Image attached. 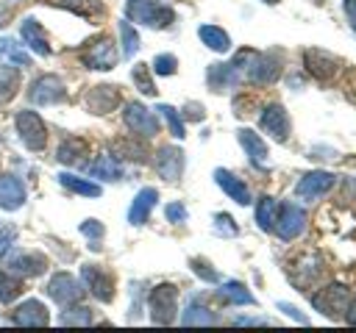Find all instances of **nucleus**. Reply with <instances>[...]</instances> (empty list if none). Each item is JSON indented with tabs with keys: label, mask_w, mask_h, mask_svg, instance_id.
I'll return each mask as SVG.
<instances>
[{
	"label": "nucleus",
	"mask_w": 356,
	"mask_h": 333,
	"mask_svg": "<svg viewBox=\"0 0 356 333\" xmlns=\"http://www.w3.org/2000/svg\"><path fill=\"white\" fill-rule=\"evenodd\" d=\"M125 14H128L134 22L150 25V28H167V25L175 19L172 8H167V6H161V3H156V0H128V3H125Z\"/></svg>",
	"instance_id": "nucleus-1"
},
{
	"label": "nucleus",
	"mask_w": 356,
	"mask_h": 333,
	"mask_svg": "<svg viewBox=\"0 0 356 333\" xmlns=\"http://www.w3.org/2000/svg\"><path fill=\"white\" fill-rule=\"evenodd\" d=\"M147 302H150V319H153L156 325H170V322H175L178 289H175L172 283H159V286L150 291Z\"/></svg>",
	"instance_id": "nucleus-2"
},
{
	"label": "nucleus",
	"mask_w": 356,
	"mask_h": 333,
	"mask_svg": "<svg viewBox=\"0 0 356 333\" xmlns=\"http://www.w3.org/2000/svg\"><path fill=\"white\" fill-rule=\"evenodd\" d=\"M14 122H17L19 139H22V144H25L28 150H33V153L44 150V144H47V128H44V122H42V117H39L36 111L25 108V111L17 114Z\"/></svg>",
	"instance_id": "nucleus-3"
},
{
	"label": "nucleus",
	"mask_w": 356,
	"mask_h": 333,
	"mask_svg": "<svg viewBox=\"0 0 356 333\" xmlns=\"http://www.w3.org/2000/svg\"><path fill=\"white\" fill-rule=\"evenodd\" d=\"M3 266L8 272H17L22 278H36L47 269V258L39 253H28V250H6L3 253Z\"/></svg>",
	"instance_id": "nucleus-4"
},
{
	"label": "nucleus",
	"mask_w": 356,
	"mask_h": 333,
	"mask_svg": "<svg viewBox=\"0 0 356 333\" xmlns=\"http://www.w3.org/2000/svg\"><path fill=\"white\" fill-rule=\"evenodd\" d=\"M44 291H47L50 300L58 302V305H75V302H81V297H83L81 283H78L70 272H56V275H50Z\"/></svg>",
	"instance_id": "nucleus-5"
},
{
	"label": "nucleus",
	"mask_w": 356,
	"mask_h": 333,
	"mask_svg": "<svg viewBox=\"0 0 356 333\" xmlns=\"http://www.w3.org/2000/svg\"><path fill=\"white\" fill-rule=\"evenodd\" d=\"M64 97H67V89H64L61 78H56V75H39L28 89V100L33 105H56Z\"/></svg>",
	"instance_id": "nucleus-6"
},
{
	"label": "nucleus",
	"mask_w": 356,
	"mask_h": 333,
	"mask_svg": "<svg viewBox=\"0 0 356 333\" xmlns=\"http://www.w3.org/2000/svg\"><path fill=\"white\" fill-rule=\"evenodd\" d=\"M312 302H314V308H317L320 314H325V316H339V314H345L348 305H350V291H348L345 286L334 283V286L320 289V291L312 297Z\"/></svg>",
	"instance_id": "nucleus-7"
},
{
	"label": "nucleus",
	"mask_w": 356,
	"mask_h": 333,
	"mask_svg": "<svg viewBox=\"0 0 356 333\" xmlns=\"http://www.w3.org/2000/svg\"><path fill=\"white\" fill-rule=\"evenodd\" d=\"M281 75V64L273 53H253L248 64V80L256 86H270Z\"/></svg>",
	"instance_id": "nucleus-8"
},
{
	"label": "nucleus",
	"mask_w": 356,
	"mask_h": 333,
	"mask_svg": "<svg viewBox=\"0 0 356 333\" xmlns=\"http://www.w3.org/2000/svg\"><path fill=\"white\" fill-rule=\"evenodd\" d=\"M303 228H306V214H303V208L295 205V203H284L281 211H278V216H275V222H273V230H275L284 241H289V239L300 236Z\"/></svg>",
	"instance_id": "nucleus-9"
},
{
	"label": "nucleus",
	"mask_w": 356,
	"mask_h": 333,
	"mask_svg": "<svg viewBox=\"0 0 356 333\" xmlns=\"http://www.w3.org/2000/svg\"><path fill=\"white\" fill-rule=\"evenodd\" d=\"M120 53L114 47V42L108 36L97 39V42H89V47L81 53V61L89 67V69H111L117 64Z\"/></svg>",
	"instance_id": "nucleus-10"
},
{
	"label": "nucleus",
	"mask_w": 356,
	"mask_h": 333,
	"mask_svg": "<svg viewBox=\"0 0 356 333\" xmlns=\"http://www.w3.org/2000/svg\"><path fill=\"white\" fill-rule=\"evenodd\" d=\"M122 119H125V125H128L136 136L150 139V136H156V133H159V119H156V117H153L142 103H128V105H125Z\"/></svg>",
	"instance_id": "nucleus-11"
},
{
	"label": "nucleus",
	"mask_w": 356,
	"mask_h": 333,
	"mask_svg": "<svg viewBox=\"0 0 356 333\" xmlns=\"http://www.w3.org/2000/svg\"><path fill=\"white\" fill-rule=\"evenodd\" d=\"M259 125H261V130L270 133L275 142H286V139H289V117H286V111H284L281 103L264 105Z\"/></svg>",
	"instance_id": "nucleus-12"
},
{
	"label": "nucleus",
	"mask_w": 356,
	"mask_h": 333,
	"mask_svg": "<svg viewBox=\"0 0 356 333\" xmlns=\"http://www.w3.org/2000/svg\"><path fill=\"white\" fill-rule=\"evenodd\" d=\"M120 105V89L111 86V83H100V86H92L86 92V108L92 114H108Z\"/></svg>",
	"instance_id": "nucleus-13"
},
{
	"label": "nucleus",
	"mask_w": 356,
	"mask_h": 333,
	"mask_svg": "<svg viewBox=\"0 0 356 333\" xmlns=\"http://www.w3.org/2000/svg\"><path fill=\"white\" fill-rule=\"evenodd\" d=\"M81 275H83V283L89 286V291L100 300V302H111V297H114V280H111V275H106L100 266H95V264H86L83 269H81Z\"/></svg>",
	"instance_id": "nucleus-14"
},
{
	"label": "nucleus",
	"mask_w": 356,
	"mask_h": 333,
	"mask_svg": "<svg viewBox=\"0 0 356 333\" xmlns=\"http://www.w3.org/2000/svg\"><path fill=\"white\" fill-rule=\"evenodd\" d=\"M47 319L50 316L39 300H25L11 311V322L19 327H42V325H47Z\"/></svg>",
	"instance_id": "nucleus-15"
},
{
	"label": "nucleus",
	"mask_w": 356,
	"mask_h": 333,
	"mask_svg": "<svg viewBox=\"0 0 356 333\" xmlns=\"http://www.w3.org/2000/svg\"><path fill=\"white\" fill-rule=\"evenodd\" d=\"M334 186V175L331 172H309L300 178V183L295 186V194L300 200H317L320 194H325Z\"/></svg>",
	"instance_id": "nucleus-16"
},
{
	"label": "nucleus",
	"mask_w": 356,
	"mask_h": 333,
	"mask_svg": "<svg viewBox=\"0 0 356 333\" xmlns=\"http://www.w3.org/2000/svg\"><path fill=\"white\" fill-rule=\"evenodd\" d=\"M303 61H306V69H309L314 78H320V80L334 78L337 69H339V61H337L331 53H325V50H306V53H303Z\"/></svg>",
	"instance_id": "nucleus-17"
},
{
	"label": "nucleus",
	"mask_w": 356,
	"mask_h": 333,
	"mask_svg": "<svg viewBox=\"0 0 356 333\" xmlns=\"http://www.w3.org/2000/svg\"><path fill=\"white\" fill-rule=\"evenodd\" d=\"M25 203V186L14 175H0V208L3 211H17Z\"/></svg>",
	"instance_id": "nucleus-18"
},
{
	"label": "nucleus",
	"mask_w": 356,
	"mask_h": 333,
	"mask_svg": "<svg viewBox=\"0 0 356 333\" xmlns=\"http://www.w3.org/2000/svg\"><path fill=\"white\" fill-rule=\"evenodd\" d=\"M19 33L25 39V44L36 56H50V42H47V36H44V31H42V25H39L36 17H25L22 25H19Z\"/></svg>",
	"instance_id": "nucleus-19"
},
{
	"label": "nucleus",
	"mask_w": 356,
	"mask_h": 333,
	"mask_svg": "<svg viewBox=\"0 0 356 333\" xmlns=\"http://www.w3.org/2000/svg\"><path fill=\"white\" fill-rule=\"evenodd\" d=\"M214 178H217V186H220L234 203H239V205H248V203H250V189H248V183H245L242 178L231 175L228 169H217Z\"/></svg>",
	"instance_id": "nucleus-20"
},
{
	"label": "nucleus",
	"mask_w": 356,
	"mask_h": 333,
	"mask_svg": "<svg viewBox=\"0 0 356 333\" xmlns=\"http://www.w3.org/2000/svg\"><path fill=\"white\" fill-rule=\"evenodd\" d=\"M156 169H159L161 178L178 180L181 172H184V153L178 147H161L159 150V158H156Z\"/></svg>",
	"instance_id": "nucleus-21"
},
{
	"label": "nucleus",
	"mask_w": 356,
	"mask_h": 333,
	"mask_svg": "<svg viewBox=\"0 0 356 333\" xmlns=\"http://www.w3.org/2000/svg\"><path fill=\"white\" fill-rule=\"evenodd\" d=\"M156 200H159V191L156 189H142L136 197H134V203H131V211H128V219L134 222V225H145L147 222V216H150V211H153V205H156Z\"/></svg>",
	"instance_id": "nucleus-22"
},
{
	"label": "nucleus",
	"mask_w": 356,
	"mask_h": 333,
	"mask_svg": "<svg viewBox=\"0 0 356 333\" xmlns=\"http://www.w3.org/2000/svg\"><path fill=\"white\" fill-rule=\"evenodd\" d=\"M236 136H239V144L245 147L248 158H250L256 166H264V161H267V144L261 142V136H259V133H253L250 128L236 130Z\"/></svg>",
	"instance_id": "nucleus-23"
},
{
	"label": "nucleus",
	"mask_w": 356,
	"mask_h": 333,
	"mask_svg": "<svg viewBox=\"0 0 356 333\" xmlns=\"http://www.w3.org/2000/svg\"><path fill=\"white\" fill-rule=\"evenodd\" d=\"M197 36H200V42H203L209 50H214V53H228V50H231V36H228L222 28H217V25H200V28H197Z\"/></svg>",
	"instance_id": "nucleus-24"
},
{
	"label": "nucleus",
	"mask_w": 356,
	"mask_h": 333,
	"mask_svg": "<svg viewBox=\"0 0 356 333\" xmlns=\"http://www.w3.org/2000/svg\"><path fill=\"white\" fill-rule=\"evenodd\" d=\"M89 172L92 178H100V180H117L122 175L120 164L111 158V155H97L92 164H89Z\"/></svg>",
	"instance_id": "nucleus-25"
},
{
	"label": "nucleus",
	"mask_w": 356,
	"mask_h": 333,
	"mask_svg": "<svg viewBox=\"0 0 356 333\" xmlns=\"http://www.w3.org/2000/svg\"><path fill=\"white\" fill-rule=\"evenodd\" d=\"M58 180H61L64 189H70V191H75V194H83V197H100V186L92 183V180H86V178H78V175L64 172V175H58Z\"/></svg>",
	"instance_id": "nucleus-26"
},
{
	"label": "nucleus",
	"mask_w": 356,
	"mask_h": 333,
	"mask_svg": "<svg viewBox=\"0 0 356 333\" xmlns=\"http://www.w3.org/2000/svg\"><path fill=\"white\" fill-rule=\"evenodd\" d=\"M0 61H11L17 67H31V56L14 39H8V36L0 39Z\"/></svg>",
	"instance_id": "nucleus-27"
},
{
	"label": "nucleus",
	"mask_w": 356,
	"mask_h": 333,
	"mask_svg": "<svg viewBox=\"0 0 356 333\" xmlns=\"http://www.w3.org/2000/svg\"><path fill=\"white\" fill-rule=\"evenodd\" d=\"M220 297H222L225 302H234V305H253V294H250L239 280H228V283H222Z\"/></svg>",
	"instance_id": "nucleus-28"
},
{
	"label": "nucleus",
	"mask_w": 356,
	"mask_h": 333,
	"mask_svg": "<svg viewBox=\"0 0 356 333\" xmlns=\"http://www.w3.org/2000/svg\"><path fill=\"white\" fill-rule=\"evenodd\" d=\"M19 89V72L14 67H0V103H8Z\"/></svg>",
	"instance_id": "nucleus-29"
},
{
	"label": "nucleus",
	"mask_w": 356,
	"mask_h": 333,
	"mask_svg": "<svg viewBox=\"0 0 356 333\" xmlns=\"http://www.w3.org/2000/svg\"><path fill=\"white\" fill-rule=\"evenodd\" d=\"M256 222L261 230H273V222H275V200L270 194L259 197L256 203Z\"/></svg>",
	"instance_id": "nucleus-30"
},
{
	"label": "nucleus",
	"mask_w": 356,
	"mask_h": 333,
	"mask_svg": "<svg viewBox=\"0 0 356 333\" xmlns=\"http://www.w3.org/2000/svg\"><path fill=\"white\" fill-rule=\"evenodd\" d=\"M19 291H22L19 278H14L8 269H0V302L6 305V302H11V300H17Z\"/></svg>",
	"instance_id": "nucleus-31"
},
{
	"label": "nucleus",
	"mask_w": 356,
	"mask_h": 333,
	"mask_svg": "<svg viewBox=\"0 0 356 333\" xmlns=\"http://www.w3.org/2000/svg\"><path fill=\"white\" fill-rule=\"evenodd\" d=\"M56 6L78 14V17H95L100 14V0H56Z\"/></svg>",
	"instance_id": "nucleus-32"
},
{
	"label": "nucleus",
	"mask_w": 356,
	"mask_h": 333,
	"mask_svg": "<svg viewBox=\"0 0 356 333\" xmlns=\"http://www.w3.org/2000/svg\"><path fill=\"white\" fill-rule=\"evenodd\" d=\"M83 153H86V144H83L81 139H67V142H61L56 158H58L61 164H75V161H81Z\"/></svg>",
	"instance_id": "nucleus-33"
},
{
	"label": "nucleus",
	"mask_w": 356,
	"mask_h": 333,
	"mask_svg": "<svg viewBox=\"0 0 356 333\" xmlns=\"http://www.w3.org/2000/svg\"><path fill=\"white\" fill-rule=\"evenodd\" d=\"M120 39H122V56H134L139 50V33L131 28V22L120 19Z\"/></svg>",
	"instance_id": "nucleus-34"
},
{
	"label": "nucleus",
	"mask_w": 356,
	"mask_h": 333,
	"mask_svg": "<svg viewBox=\"0 0 356 333\" xmlns=\"http://www.w3.org/2000/svg\"><path fill=\"white\" fill-rule=\"evenodd\" d=\"M156 111H159V114H161V117L167 119V125H170V133H172L175 139H184V136H186V130H184V119L178 117V111H175L172 105L161 103V105H159Z\"/></svg>",
	"instance_id": "nucleus-35"
},
{
	"label": "nucleus",
	"mask_w": 356,
	"mask_h": 333,
	"mask_svg": "<svg viewBox=\"0 0 356 333\" xmlns=\"http://www.w3.org/2000/svg\"><path fill=\"white\" fill-rule=\"evenodd\" d=\"M89 322H92V311L83 305H75V308L67 305V311L61 314V325H89Z\"/></svg>",
	"instance_id": "nucleus-36"
},
{
	"label": "nucleus",
	"mask_w": 356,
	"mask_h": 333,
	"mask_svg": "<svg viewBox=\"0 0 356 333\" xmlns=\"http://www.w3.org/2000/svg\"><path fill=\"white\" fill-rule=\"evenodd\" d=\"M131 78H134V83L139 86L142 94H156V86H153V80L147 75V64H136L134 72H131Z\"/></svg>",
	"instance_id": "nucleus-37"
},
{
	"label": "nucleus",
	"mask_w": 356,
	"mask_h": 333,
	"mask_svg": "<svg viewBox=\"0 0 356 333\" xmlns=\"http://www.w3.org/2000/svg\"><path fill=\"white\" fill-rule=\"evenodd\" d=\"M181 322L184 325H211L214 322V314H209V308L192 305V308H186V314L181 316Z\"/></svg>",
	"instance_id": "nucleus-38"
},
{
	"label": "nucleus",
	"mask_w": 356,
	"mask_h": 333,
	"mask_svg": "<svg viewBox=\"0 0 356 333\" xmlns=\"http://www.w3.org/2000/svg\"><path fill=\"white\" fill-rule=\"evenodd\" d=\"M175 67H178V61H175V56H170V53L153 58V69H156V75H172Z\"/></svg>",
	"instance_id": "nucleus-39"
},
{
	"label": "nucleus",
	"mask_w": 356,
	"mask_h": 333,
	"mask_svg": "<svg viewBox=\"0 0 356 333\" xmlns=\"http://www.w3.org/2000/svg\"><path fill=\"white\" fill-rule=\"evenodd\" d=\"M81 233L89 236V239H100V236H103V225H100L97 219H86V222L81 225Z\"/></svg>",
	"instance_id": "nucleus-40"
},
{
	"label": "nucleus",
	"mask_w": 356,
	"mask_h": 333,
	"mask_svg": "<svg viewBox=\"0 0 356 333\" xmlns=\"http://www.w3.org/2000/svg\"><path fill=\"white\" fill-rule=\"evenodd\" d=\"M164 214H167V219H170V222H184V219H186V208H184L181 203H170Z\"/></svg>",
	"instance_id": "nucleus-41"
},
{
	"label": "nucleus",
	"mask_w": 356,
	"mask_h": 333,
	"mask_svg": "<svg viewBox=\"0 0 356 333\" xmlns=\"http://www.w3.org/2000/svg\"><path fill=\"white\" fill-rule=\"evenodd\" d=\"M192 266H195V272H197L203 280H209V283H214V280H217V272H214V269H209V264H206V261H197V258H195V261H192Z\"/></svg>",
	"instance_id": "nucleus-42"
},
{
	"label": "nucleus",
	"mask_w": 356,
	"mask_h": 333,
	"mask_svg": "<svg viewBox=\"0 0 356 333\" xmlns=\"http://www.w3.org/2000/svg\"><path fill=\"white\" fill-rule=\"evenodd\" d=\"M14 236H17L14 228H0V253H6L14 244Z\"/></svg>",
	"instance_id": "nucleus-43"
},
{
	"label": "nucleus",
	"mask_w": 356,
	"mask_h": 333,
	"mask_svg": "<svg viewBox=\"0 0 356 333\" xmlns=\"http://www.w3.org/2000/svg\"><path fill=\"white\" fill-rule=\"evenodd\" d=\"M217 222H220V233H228V236L236 233V225H234V219L228 214H217Z\"/></svg>",
	"instance_id": "nucleus-44"
},
{
	"label": "nucleus",
	"mask_w": 356,
	"mask_h": 333,
	"mask_svg": "<svg viewBox=\"0 0 356 333\" xmlns=\"http://www.w3.org/2000/svg\"><path fill=\"white\" fill-rule=\"evenodd\" d=\"M345 14H348V19H350V25L356 31V0H345Z\"/></svg>",
	"instance_id": "nucleus-45"
},
{
	"label": "nucleus",
	"mask_w": 356,
	"mask_h": 333,
	"mask_svg": "<svg viewBox=\"0 0 356 333\" xmlns=\"http://www.w3.org/2000/svg\"><path fill=\"white\" fill-rule=\"evenodd\" d=\"M348 322H350V325H356V300L348 305Z\"/></svg>",
	"instance_id": "nucleus-46"
},
{
	"label": "nucleus",
	"mask_w": 356,
	"mask_h": 333,
	"mask_svg": "<svg viewBox=\"0 0 356 333\" xmlns=\"http://www.w3.org/2000/svg\"><path fill=\"white\" fill-rule=\"evenodd\" d=\"M264 3H270V6H273V3H278V0H264Z\"/></svg>",
	"instance_id": "nucleus-47"
}]
</instances>
